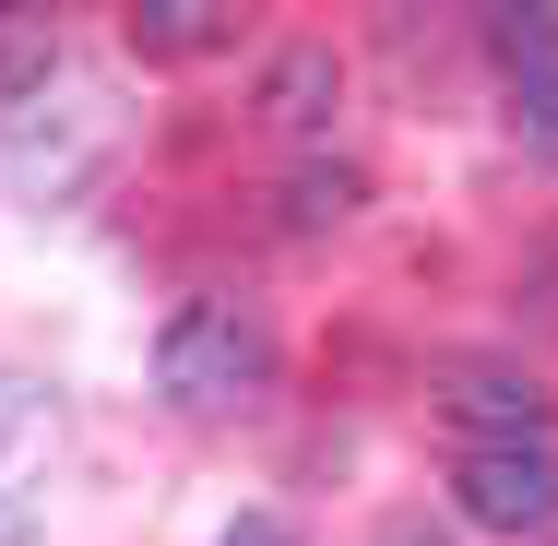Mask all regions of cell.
I'll return each mask as SVG.
<instances>
[{
	"label": "cell",
	"instance_id": "11",
	"mask_svg": "<svg viewBox=\"0 0 558 546\" xmlns=\"http://www.w3.org/2000/svg\"><path fill=\"white\" fill-rule=\"evenodd\" d=\"M226 546H298V535H286V523H262V511H250V523H238V535H226Z\"/></svg>",
	"mask_w": 558,
	"mask_h": 546
},
{
	"label": "cell",
	"instance_id": "10",
	"mask_svg": "<svg viewBox=\"0 0 558 546\" xmlns=\"http://www.w3.org/2000/svg\"><path fill=\"white\" fill-rule=\"evenodd\" d=\"M356 215V167H310L298 179V226H344Z\"/></svg>",
	"mask_w": 558,
	"mask_h": 546
},
{
	"label": "cell",
	"instance_id": "2",
	"mask_svg": "<svg viewBox=\"0 0 558 546\" xmlns=\"http://www.w3.org/2000/svg\"><path fill=\"white\" fill-rule=\"evenodd\" d=\"M451 511L475 523V535H547L558 523V439H463V463H451Z\"/></svg>",
	"mask_w": 558,
	"mask_h": 546
},
{
	"label": "cell",
	"instance_id": "7",
	"mask_svg": "<svg viewBox=\"0 0 558 546\" xmlns=\"http://www.w3.org/2000/svg\"><path fill=\"white\" fill-rule=\"evenodd\" d=\"M48 60H60V24L48 12H0V96L48 84Z\"/></svg>",
	"mask_w": 558,
	"mask_h": 546
},
{
	"label": "cell",
	"instance_id": "12",
	"mask_svg": "<svg viewBox=\"0 0 558 546\" xmlns=\"http://www.w3.org/2000/svg\"><path fill=\"white\" fill-rule=\"evenodd\" d=\"M380 546H440V535H428V523H392V535H380Z\"/></svg>",
	"mask_w": 558,
	"mask_h": 546
},
{
	"label": "cell",
	"instance_id": "4",
	"mask_svg": "<svg viewBox=\"0 0 558 546\" xmlns=\"http://www.w3.org/2000/svg\"><path fill=\"white\" fill-rule=\"evenodd\" d=\"M344 108V72L333 48H274V72H262V131H286V143H322Z\"/></svg>",
	"mask_w": 558,
	"mask_h": 546
},
{
	"label": "cell",
	"instance_id": "9",
	"mask_svg": "<svg viewBox=\"0 0 558 546\" xmlns=\"http://www.w3.org/2000/svg\"><path fill=\"white\" fill-rule=\"evenodd\" d=\"M511 143L558 167V72H535V84H511Z\"/></svg>",
	"mask_w": 558,
	"mask_h": 546
},
{
	"label": "cell",
	"instance_id": "3",
	"mask_svg": "<svg viewBox=\"0 0 558 546\" xmlns=\"http://www.w3.org/2000/svg\"><path fill=\"white\" fill-rule=\"evenodd\" d=\"M60 392L48 380H24V368H0V546H24L48 523V487H60Z\"/></svg>",
	"mask_w": 558,
	"mask_h": 546
},
{
	"label": "cell",
	"instance_id": "8",
	"mask_svg": "<svg viewBox=\"0 0 558 546\" xmlns=\"http://www.w3.org/2000/svg\"><path fill=\"white\" fill-rule=\"evenodd\" d=\"M487 48H499V72H511V84H535V72H558V12H499V24H487Z\"/></svg>",
	"mask_w": 558,
	"mask_h": 546
},
{
	"label": "cell",
	"instance_id": "1",
	"mask_svg": "<svg viewBox=\"0 0 558 546\" xmlns=\"http://www.w3.org/2000/svg\"><path fill=\"white\" fill-rule=\"evenodd\" d=\"M274 380V332L250 298H191L179 321L155 332V392L179 404V416H226V404H250Z\"/></svg>",
	"mask_w": 558,
	"mask_h": 546
},
{
	"label": "cell",
	"instance_id": "5",
	"mask_svg": "<svg viewBox=\"0 0 558 546\" xmlns=\"http://www.w3.org/2000/svg\"><path fill=\"white\" fill-rule=\"evenodd\" d=\"M451 416L475 439H547V392L535 368H451Z\"/></svg>",
	"mask_w": 558,
	"mask_h": 546
},
{
	"label": "cell",
	"instance_id": "6",
	"mask_svg": "<svg viewBox=\"0 0 558 546\" xmlns=\"http://www.w3.org/2000/svg\"><path fill=\"white\" fill-rule=\"evenodd\" d=\"M131 48L143 60H215V48H238V12L226 0H143L131 12Z\"/></svg>",
	"mask_w": 558,
	"mask_h": 546
}]
</instances>
